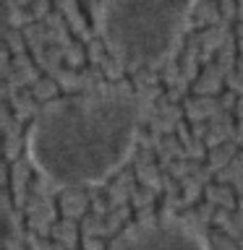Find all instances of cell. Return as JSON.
<instances>
[{
	"label": "cell",
	"instance_id": "1",
	"mask_svg": "<svg viewBox=\"0 0 243 250\" xmlns=\"http://www.w3.org/2000/svg\"><path fill=\"white\" fill-rule=\"evenodd\" d=\"M144 97L128 89L50 102L34 117L26 146L34 164L60 183H94L131 154Z\"/></svg>",
	"mask_w": 243,
	"mask_h": 250
},
{
	"label": "cell",
	"instance_id": "2",
	"mask_svg": "<svg viewBox=\"0 0 243 250\" xmlns=\"http://www.w3.org/2000/svg\"><path fill=\"white\" fill-rule=\"evenodd\" d=\"M199 0H107L102 37L125 68H157L180 44Z\"/></svg>",
	"mask_w": 243,
	"mask_h": 250
},
{
	"label": "cell",
	"instance_id": "3",
	"mask_svg": "<svg viewBox=\"0 0 243 250\" xmlns=\"http://www.w3.org/2000/svg\"><path fill=\"white\" fill-rule=\"evenodd\" d=\"M52 94H55V86H52V81H42V83H39L37 86V97H52Z\"/></svg>",
	"mask_w": 243,
	"mask_h": 250
}]
</instances>
